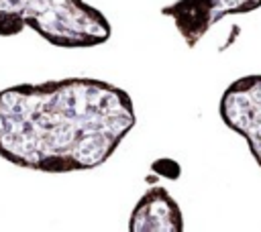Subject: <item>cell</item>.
I'll return each instance as SVG.
<instances>
[{
  "label": "cell",
  "instance_id": "6da1fadb",
  "mask_svg": "<svg viewBox=\"0 0 261 232\" xmlns=\"http://www.w3.org/2000/svg\"><path fill=\"white\" fill-rule=\"evenodd\" d=\"M135 124L128 92L98 77L27 81L0 90V157L20 169H96Z\"/></svg>",
  "mask_w": 261,
  "mask_h": 232
},
{
  "label": "cell",
  "instance_id": "7a4b0ae2",
  "mask_svg": "<svg viewBox=\"0 0 261 232\" xmlns=\"http://www.w3.org/2000/svg\"><path fill=\"white\" fill-rule=\"evenodd\" d=\"M24 26L61 49L98 47L112 37L106 14L86 0H0V37Z\"/></svg>",
  "mask_w": 261,
  "mask_h": 232
},
{
  "label": "cell",
  "instance_id": "3957f363",
  "mask_svg": "<svg viewBox=\"0 0 261 232\" xmlns=\"http://www.w3.org/2000/svg\"><path fill=\"white\" fill-rule=\"evenodd\" d=\"M218 114L226 128L247 140L261 169V73L234 79L220 96Z\"/></svg>",
  "mask_w": 261,
  "mask_h": 232
},
{
  "label": "cell",
  "instance_id": "277c9868",
  "mask_svg": "<svg viewBox=\"0 0 261 232\" xmlns=\"http://www.w3.org/2000/svg\"><path fill=\"white\" fill-rule=\"evenodd\" d=\"M261 8V0H175L161 8L171 18L184 43L194 49L202 37L224 16L247 14Z\"/></svg>",
  "mask_w": 261,
  "mask_h": 232
},
{
  "label": "cell",
  "instance_id": "5b68a950",
  "mask_svg": "<svg viewBox=\"0 0 261 232\" xmlns=\"http://www.w3.org/2000/svg\"><path fill=\"white\" fill-rule=\"evenodd\" d=\"M130 232H184V214L171 193L161 187H149L135 204L128 218Z\"/></svg>",
  "mask_w": 261,
  "mask_h": 232
}]
</instances>
